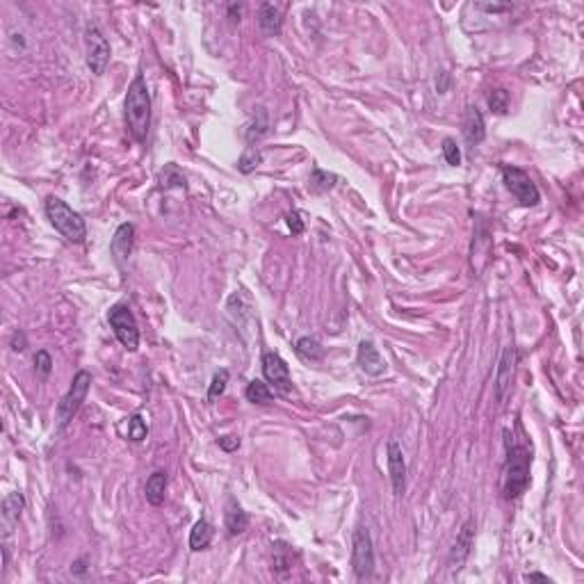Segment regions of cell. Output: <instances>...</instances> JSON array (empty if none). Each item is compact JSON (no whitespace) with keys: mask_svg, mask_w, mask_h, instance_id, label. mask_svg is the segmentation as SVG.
Here are the masks:
<instances>
[{"mask_svg":"<svg viewBox=\"0 0 584 584\" xmlns=\"http://www.w3.org/2000/svg\"><path fill=\"white\" fill-rule=\"evenodd\" d=\"M126 126L137 142H146L151 128V96L144 75H137L126 94Z\"/></svg>","mask_w":584,"mask_h":584,"instance_id":"obj_1","label":"cell"},{"mask_svg":"<svg viewBox=\"0 0 584 584\" xmlns=\"http://www.w3.org/2000/svg\"><path fill=\"white\" fill-rule=\"evenodd\" d=\"M44 208H46V217L53 224V229H55L67 242L80 244L85 237H87V224H85L82 215L75 212L69 203H64L58 197H48Z\"/></svg>","mask_w":584,"mask_h":584,"instance_id":"obj_2","label":"cell"},{"mask_svg":"<svg viewBox=\"0 0 584 584\" xmlns=\"http://www.w3.org/2000/svg\"><path fill=\"white\" fill-rule=\"evenodd\" d=\"M529 466H532V457H529V452L525 448L521 445L507 448L504 482H502V493L507 500H516V497H521L527 491Z\"/></svg>","mask_w":584,"mask_h":584,"instance_id":"obj_3","label":"cell"},{"mask_svg":"<svg viewBox=\"0 0 584 584\" xmlns=\"http://www.w3.org/2000/svg\"><path fill=\"white\" fill-rule=\"evenodd\" d=\"M90 386H92V374L87 370H80L78 374L73 377L71 382V388L69 393L60 399L58 404V413H55V420H58V431L67 429V425L73 420V416L78 413L85 397L90 393Z\"/></svg>","mask_w":584,"mask_h":584,"instance_id":"obj_4","label":"cell"},{"mask_svg":"<svg viewBox=\"0 0 584 584\" xmlns=\"http://www.w3.org/2000/svg\"><path fill=\"white\" fill-rule=\"evenodd\" d=\"M502 180H504L507 190L514 194L523 208H532V205H536L541 201L536 183L529 178L527 171L512 167V165H502Z\"/></svg>","mask_w":584,"mask_h":584,"instance_id":"obj_5","label":"cell"},{"mask_svg":"<svg viewBox=\"0 0 584 584\" xmlns=\"http://www.w3.org/2000/svg\"><path fill=\"white\" fill-rule=\"evenodd\" d=\"M352 571L359 580L370 578L374 573V546L367 527H356L352 536Z\"/></svg>","mask_w":584,"mask_h":584,"instance_id":"obj_6","label":"cell"},{"mask_svg":"<svg viewBox=\"0 0 584 584\" xmlns=\"http://www.w3.org/2000/svg\"><path fill=\"white\" fill-rule=\"evenodd\" d=\"M107 320H110V327L114 331L117 340L124 345L128 352H137L139 347V329H137V320L131 313V308L124 304H117L107 313Z\"/></svg>","mask_w":584,"mask_h":584,"instance_id":"obj_7","label":"cell"},{"mask_svg":"<svg viewBox=\"0 0 584 584\" xmlns=\"http://www.w3.org/2000/svg\"><path fill=\"white\" fill-rule=\"evenodd\" d=\"M85 48H87V67L94 75H103L110 64V44L103 37V32L90 23L85 28Z\"/></svg>","mask_w":584,"mask_h":584,"instance_id":"obj_8","label":"cell"},{"mask_svg":"<svg viewBox=\"0 0 584 584\" xmlns=\"http://www.w3.org/2000/svg\"><path fill=\"white\" fill-rule=\"evenodd\" d=\"M263 374H265L267 384L274 386V391H279V393H290L292 391L290 367L276 352H265L263 354Z\"/></svg>","mask_w":584,"mask_h":584,"instance_id":"obj_9","label":"cell"},{"mask_svg":"<svg viewBox=\"0 0 584 584\" xmlns=\"http://www.w3.org/2000/svg\"><path fill=\"white\" fill-rule=\"evenodd\" d=\"M514 372H516V347L514 345H507V347L502 350L500 363H497V374H495V397H497V402H504L507 395H509Z\"/></svg>","mask_w":584,"mask_h":584,"instance_id":"obj_10","label":"cell"},{"mask_svg":"<svg viewBox=\"0 0 584 584\" xmlns=\"http://www.w3.org/2000/svg\"><path fill=\"white\" fill-rule=\"evenodd\" d=\"M386 457H388V475H391V484H393V493L397 497H402L406 491V461L402 448H399L397 440H391L386 448Z\"/></svg>","mask_w":584,"mask_h":584,"instance_id":"obj_11","label":"cell"},{"mask_svg":"<svg viewBox=\"0 0 584 584\" xmlns=\"http://www.w3.org/2000/svg\"><path fill=\"white\" fill-rule=\"evenodd\" d=\"M23 509H26L23 493L14 491L3 500V507H0V527H3V539L5 541L14 534V529L21 521V514H23Z\"/></svg>","mask_w":584,"mask_h":584,"instance_id":"obj_12","label":"cell"},{"mask_svg":"<svg viewBox=\"0 0 584 584\" xmlns=\"http://www.w3.org/2000/svg\"><path fill=\"white\" fill-rule=\"evenodd\" d=\"M472 541H475V523L466 521L461 527V532L457 534V541H454L452 550H450L448 564H450L452 571H459L463 564H466V559L470 555V548H472Z\"/></svg>","mask_w":584,"mask_h":584,"instance_id":"obj_13","label":"cell"},{"mask_svg":"<svg viewBox=\"0 0 584 584\" xmlns=\"http://www.w3.org/2000/svg\"><path fill=\"white\" fill-rule=\"evenodd\" d=\"M356 363H359V367L365 372V374H370V377H379L386 372V361H384V356L379 354V350L374 347V345L370 340H363L359 345V352H356Z\"/></svg>","mask_w":584,"mask_h":584,"instance_id":"obj_14","label":"cell"},{"mask_svg":"<svg viewBox=\"0 0 584 584\" xmlns=\"http://www.w3.org/2000/svg\"><path fill=\"white\" fill-rule=\"evenodd\" d=\"M133 244H135V226L133 224H121L114 231L112 242H110V252H112L114 261L119 265H124L128 261V256H131V252H133Z\"/></svg>","mask_w":584,"mask_h":584,"instance_id":"obj_15","label":"cell"},{"mask_svg":"<svg viewBox=\"0 0 584 584\" xmlns=\"http://www.w3.org/2000/svg\"><path fill=\"white\" fill-rule=\"evenodd\" d=\"M224 523H226V529H229L231 536H237V534H244L247 532L249 516H247V512L242 509V507L237 504L235 497H229V500H226Z\"/></svg>","mask_w":584,"mask_h":584,"instance_id":"obj_16","label":"cell"},{"mask_svg":"<svg viewBox=\"0 0 584 584\" xmlns=\"http://www.w3.org/2000/svg\"><path fill=\"white\" fill-rule=\"evenodd\" d=\"M258 23L265 35H279L281 26H283V14H281V7L272 3H263L258 7Z\"/></svg>","mask_w":584,"mask_h":584,"instance_id":"obj_17","label":"cell"},{"mask_svg":"<svg viewBox=\"0 0 584 584\" xmlns=\"http://www.w3.org/2000/svg\"><path fill=\"white\" fill-rule=\"evenodd\" d=\"M463 133H466V139L470 144H480L482 139L486 137L484 117L475 105H470L466 110V119H463Z\"/></svg>","mask_w":584,"mask_h":584,"instance_id":"obj_18","label":"cell"},{"mask_svg":"<svg viewBox=\"0 0 584 584\" xmlns=\"http://www.w3.org/2000/svg\"><path fill=\"white\" fill-rule=\"evenodd\" d=\"M167 472L162 470H156L151 477L146 480V486H144V495H146V502L148 504H162L165 502V491H167Z\"/></svg>","mask_w":584,"mask_h":584,"instance_id":"obj_19","label":"cell"},{"mask_svg":"<svg viewBox=\"0 0 584 584\" xmlns=\"http://www.w3.org/2000/svg\"><path fill=\"white\" fill-rule=\"evenodd\" d=\"M292 557H295V553H292V548L288 544H283V541L272 544V571L279 578H283L292 568Z\"/></svg>","mask_w":584,"mask_h":584,"instance_id":"obj_20","label":"cell"},{"mask_svg":"<svg viewBox=\"0 0 584 584\" xmlns=\"http://www.w3.org/2000/svg\"><path fill=\"white\" fill-rule=\"evenodd\" d=\"M212 536H215V527L208 521H205V518H201V521L194 523L192 532H190V548L194 550V553L205 550V548L210 546Z\"/></svg>","mask_w":584,"mask_h":584,"instance_id":"obj_21","label":"cell"},{"mask_svg":"<svg viewBox=\"0 0 584 584\" xmlns=\"http://www.w3.org/2000/svg\"><path fill=\"white\" fill-rule=\"evenodd\" d=\"M297 354L301 356L304 361H310V363H318L324 359V347L320 345L318 338H310V336H304L297 340Z\"/></svg>","mask_w":584,"mask_h":584,"instance_id":"obj_22","label":"cell"},{"mask_svg":"<svg viewBox=\"0 0 584 584\" xmlns=\"http://www.w3.org/2000/svg\"><path fill=\"white\" fill-rule=\"evenodd\" d=\"M244 395H247V399H249L252 404H261V406L272 404V399H274L272 391H269V386H267L265 382H261V379L249 382Z\"/></svg>","mask_w":584,"mask_h":584,"instance_id":"obj_23","label":"cell"},{"mask_svg":"<svg viewBox=\"0 0 584 584\" xmlns=\"http://www.w3.org/2000/svg\"><path fill=\"white\" fill-rule=\"evenodd\" d=\"M269 128V117H267V110L265 107H256V114H254V121L247 126V139L249 142H256V139H261Z\"/></svg>","mask_w":584,"mask_h":584,"instance_id":"obj_24","label":"cell"},{"mask_svg":"<svg viewBox=\"0 0 584 584\" xmlns=\"http://www.w3.org/2000/svg\"><path fill=\"white\" fill-rule=\"evenodd\" d=\"M158 183H160V188H185V176H183V171L176 167V165H167L165 169L160 171V176H158Z\"/></svg>","mask_w":584,"mask_h":584,"instance_id":"obj_25","label":"cell"},{"mask_svg":"<svg viewBox=\"0 0 584 584\" xmlns=\"http://www.w3.org/2000/svg\"><path fill=\"white\" fill-rule=\"evenodd\" d=\"M338 183V176L336 174H329V171H322V169H315L310 174V190L313 192H329L333 190V185Z\"/></svg>","mask_w":584,"mask_h":584,"instance_id":"obj_26","label":"cell"},{"mask_svg":"<svg viewBox=\"0 0 584 584\" xmlns=\"http://www.w3.org/2000/svg\"><path fill=\"white\" fill-rule=\"evenodd\" d=\"M486 101H489V107L495 114H507V110H509V92L502 90V87L491 90L489 99Z\"/></svg>","mask_w":584,"mask_h":584,"instance_id":"obj_27","label":"cell"},{"mask_svg":"<svg viewBox=\"0 0 584 584\" xmlns=\"http://www.w3.org/2000/svg\"><path fill=\"white\" fill-rule=\"evenodd\" d=\"M261 160H263L261 151H258L256 146H247L237 165H240V171H242V174H249V171H254L258 165H261Z\"/></svg>","mask_w":584,"mask_h":584,"instance_id":"obj_28","label":"cell"},{"mask_svg":"<svg viewBox=\"0 0 584 584\" xmlns=\"http://www.w3.org/2000/svg\"><path fill=\"white\" fill-rule=\"evenodd\" d=\"M146 436H148V427L144 423V418L139 413L131 416V420H128V438L139 443V440H144Z\"/></svg>","mask_w":584,"mask_h":584,"instance_id":"obj_29","label":"cell"},{"mask_svg":"<svg viewBox=\"0 0 584 584\" xmlns=\"http://www.w3.org/2000/svg\"><path fill=\"white\" fill-rule=\"evenodd\" d=\"M443 158H445V162H448V165H452V167H459L461 165V151H459L457 142H454L452 137L443 139Z\"/></svg>","mask_w":584,"mask_h":584,"instance_id":"obj_30","label":"cell"},{"mask_svg":"<svg viewBox=\"0 0 584 584\" xmlns=\"http://www.w3.org/2000/svg\"><path fill=\"white\" fill-rule=\"evenodd\" d=\"M226 384H229V370H220L217 374L212 377L210 382V388H208V399H217L224 391H226Z\"/></svg>","mask_w":584,"mask_h":584,"instance_id":"obj_31","label":"cell"},{"mask_svg":"<svg viewBox=\"0 0 584 584\" xmlns=\"http://www.w3.org/2000/svg\"><path fill=\"white\" fill-rule=\"evenodd\" d=\"M35 367H37L39 377H48L53 372V359H50V354L46 350H41V352L35 354Z\"/></svg>","mask_w":584,"mask_h":584,"instance_id":"obj_32","label":"cell"},{"mask_svg":"<svg viewBox=\"0 0 584 584\" xmlns=\"http://www.w3.org/2000/svg\"><path fill=\"white\" fill-rule=\"evenodd\" d=\"M288 226H290V231L295 233V235H299L301 231H304V222H301L299 212H290L288 215Z\"/></svg>","mask_w":584,"mask_h":584,"instance_id":"obj_33","label":"cell"},{"mask_svg":"<svg viewBox=\"0 0 584 584\" xmlns=\"http://www.w3.org/2000/svg\"><path fill=\"white\" fill-rule=\"evenodd\" d=\"M220 448L226 450V452H233L240 448V438H235V436H224L220 438Z\"/></svg>","mask_w":584,"mask_h":584,"instance_id":"obj_34","label":"cell"},{"mask_svg":"<svg viewBox=\"0 0 584 584\" xmlns=\"http://www.w3.org/2000/svg\"><path fill=\"white\" fill-rule=\"evenodd\" d=\"M12 350H14V352H23V350H26V338H23V333H14Z\"/></svg>","mask_w":584,"mask_h":584,"instance_id":"obj_35","label":"cell"},{"mask_svg":"<svg viewBox=\"0 0 584 584\" xmlns=\"http://www.w3.org/2000/svg\"><path fill=\"white\" fill-rule=\"evenodd\" d=\"M448 82H450V75L448 73H440V82H436L438 94H445L448 92Z\"/></svg>","mask_w":584,"mask_h":584,"instance_id":"obj_36","label":"cell"},{"mask_svg":"<svg viewBox=\"0 0 584 584\" xmlns=\"http://www.w3.org/2000/svg\"><path fill=\"white\" fill-rule=\"evenodd\" d=\"M525 580L527 582H548L550 584V578L548 575H541V573H527Z\"/></svg>","mask_w":584,"mask_h":584,"instance_id":"obj_37","label":"cell"}]
</instances>
